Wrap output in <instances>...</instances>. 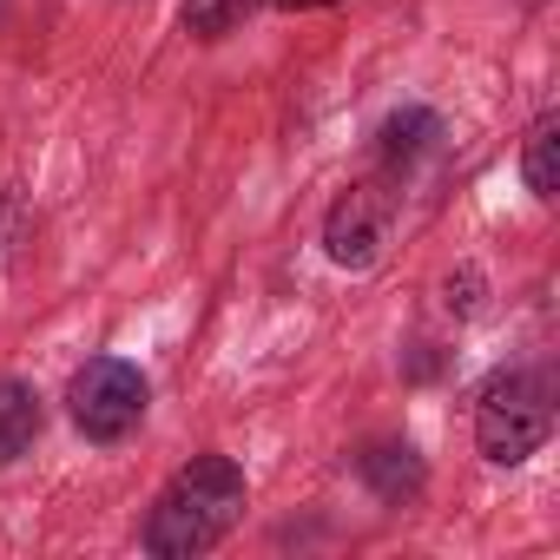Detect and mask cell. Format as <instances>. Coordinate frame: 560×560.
<instances>
[{
  "mask_svg": "<svg viewBox=\"0 0 560 560\" xmlns=\"http://www.w3.org/2000/svg\"><path fill=\"white\" fill-rule=\"evenodd\" d=\"M244 514V468L231 455H191L145 514V553L152 560H191L211 553Z\"/></svg>",
  "mask_w": 560,
  "mask_h": 560,
  "instance_id": "obj_1",
  "label": "cell"
},
{
  "mask_svg": "<svg viewBox=\"0 0 560 560\" xmlns=\"http://www.w3.org/2000/svg\"><path fill=\"white\" fill-rule=\"evenodd\" d=\"M547 435H553V376L540 363L494 370L475 402V448L494 468H521L527 455H540Z\"/></svg>",
  "mask_w": 560,
  "mask_h": 560,
  "instance_id": "obj_2",
  "label": "cell"
},
{
  "mask_svg": "<svg viewBox=\"0 0 560 560\" xmlns=\"http://www.w3.org/2000/svg\"><path fill=\"white\" fill-rule=\"evenodd\" d=\"M145 402H152V383L126 357H86L67 383V416L86 442H126L145 422Z\"/></svg>",
  "mask_w": 560,
  "mask_h": 560,
  "instance_id": "obj_3",
  "label": "cell"
},
{
  "mask_svg": "<svg viewBox=\"0 0 560 560\" xmlns=\"http://www.w3.org/2000/svg\"><path fill=\"white\" fill-rule=\"evenodd\" d=\"M389 224H396V191L376 185V178L350 185V191L330 205V218H324V250H330V264L370 270V264L383 257V244H389Z\"/></svg>",
  "mask_w": 560,
  "mask_h": 560,
  "instance_id": "obj_4",
  "label": "cell"
},
{
  "mask_svg": "<svg viewBox=\"0 0 560 560\" xmlns=\"http://www.w3.org/2000/svg\"><path fill=\"white\" fill-rule=\"evenodd\" d=\"M357 481H363L376 501H389V508H409V501L422 494L429 468H422L416 442H402V435H383V442H370V448L357 455Z\"/></svg>",
  "mask_w": 560,
  "mask_h": 560,
  "instance_id": "obj_5",
  "label": "cell"
},
{
  "mask_svg": "<svg viewBox=\"0 0 560 560\" xmlns=\"http://www.w3.org/2000/svg\"><path fill=\"white\" fill-rule=\"evenodd\" d=\"M435 145H442V119H435L429 106H402V113H389V119H383V132H376V159H383L389 185H402V178H409Z\"/></svg>",
  "mask_w": 560,
  "mask_h": 560,
  "instance_id": "obj_6",
  "label": "cell"
},
{
  "mask_svg": "<svg viewBox=\"0 0 560 560\" xmlns=\"http://www.w3.org/2000/svg\"><path fill=\"white\" fill-rule=\"evenodd\" d=\"M40 396H34V383H14V376H0V462H14V455H27L34 448V435H40Z\"/></svg>",
  "mask_w": 560,
  "mask_h": 560,
  "instance_id": "obj_7",
  "label": "cell"
},
{
  "mask_svg": "<svg viewBox=\"0 0 560 560\" xmlns=\"http://www.w3.org/2000/svg\"><path fill=\"white\" fill-rule=\"evenodd\" d=\"M521 178L534 198H553L560 191V113H540L527 126V145H521Z\"/></svg>",
  "mask_w": 560,
  "mask_h": 560,
  "instance_id": "obj_8",
  "label": "cell"
},
{
  "mask_svg": "<svg viewBox=\"0 0 560 560\" xmlns=\"http://www.w3.org/2000/svg\"><path fill=\"white\" fill-rule=\"evenodd\" d=\"M257 8H264V0H185V34L224 40V34H237Z\"/></svg>",
  "mask_w": 560,
  "mask_h": 560,
  "instance_id": "obj_9",
  "label": "cell"
},
{
  "mask_svg": "<svg viewBox=\"0 0 560 560\" xmlns=\"http://www.w3.org/2000/svg\"><path fill=\"white\" fill-rule=\"evenodd\" d=\"M277 8H298V14H311V8H337V0H277Z\"/></svg>",
  "mask_w": 560,
  "mask_h": 560,
  "instance_id": "obj_10",
  "label": "cell"
}]
</instances>
